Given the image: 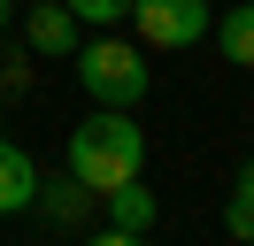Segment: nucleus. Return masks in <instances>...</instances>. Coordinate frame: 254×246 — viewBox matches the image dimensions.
Listing matches in <instances>:
<instances>
[{"instance_id":"1a4fd4ad","label":"nucleus","mask_w":254,"mask_h":246,"mask_svg":"<svg viewBox=\"0 0 254 246\" xmlns=\"http://www.w3.org/2000/svg\"><path fill=\"white\" fill-rule=\"evenodd\" d=\"M223 231H231V239H254V154L239 162V184H231V200H223Z\"/></svg>"},{"instance_id":"20e7f679","label":"nucleus","mask_w":254,"mask_h":246,"mask_svg":"<svg viewBox=\"0 0 254 246\" xmlns=\"http://www.w3.org/2000/svg\"><path fill=\"white\" fill-rule=\"evenodd\" d=\"M93 208H100V192H93L85 177H69V169H62L54 184L39 177V200H31V215H39L47 231H85V223H93Z\"/></svg>"},{"instance_id":"9d476101","label":"nucleus","mask_w":254,"mask_h":246,"mask_svg":"<svg viewBox=\"0 0 254 246\" xmlns=\"http://www.w3.org/2000/svg\"><path fill=\"white\" fill-rule=\"evenodd\" d=\"M77 8V23H116V15H131V0H69Z\"/></svg>"},{"instance_id":"9b49d317","label":"nucleus","mask_w":254,"mask_h":246,"mask_svg":"<svg viewBox=\"0 0 254 246\" xmlns=\"http://www.w3.org/2000/svg\"><path fill=\"white\" fill-rule=\"evenodd\" d=\"M16 8H23V0H0V31H8V23H16Z\"/></svg>"},{"instance_id":"6e6552de","label":"nucleus","mask_w":254,"mask_h":246,"mask_svg":"<svg viewBox=\"0 0 254 246\" xmlns=\"http://www.w3.org/2000/svg\"><path fill=\"white\" fill-rule=\"evenodd\" d=\"M216 46H223L231 69H254V0H239V8L216 15Z\"/></svg>"},{"instance_id":"39448f33","label":"nucleus","mask_w":254,"mask_h":246,"mask_svg":"<svg viewBox=\"0 0 254 246\" xmlns=\"http://www.w3.org/2000/svg\"><path fill=\"white\" fill-rule=\"evenodd\" d=\"M108 231H100V246H131V239H146L154 231V192H146V177H124V184H108Z\"/></svg>"},{"instance_id":"423d86ee","label":"nucleus","mask_w":254,"mask_h":246,"mask_svg":"<svg viewBox=\"0 0 254 246\" xmlns=\"http://www.w3.org/2000/svg\"><path fill=\"white\" fill-rule=\"evenodd\" d=\"M23 46H31V54H77L85 46V23H77V8H69V0H39V8H23Z\"/></svg>"},{"instance_id":"7ed1b4c3","label":"nucleus","mask_w":254,"mask_h":246,"mask_svg":"<svg viewBox=\"0 0 254 246\" xmlns=\"http://www.w3.org/2000/svg\"><path fill=\"white\" fill-rule=\"evenodd\" d=\"M131 23L146 46H200L216 31V8L208 0H131Z\"/></svg>"},{"instance_id":"0eeeda50","label":"nucleus","mask_w":254,"mask_h":246,"mask_svg":"<svg viewBox=\"0 0 254 246\" xmlns=\"http://www.w3.org/2000/svg\"><path fill=\"white\" fill-rule=\"evenodd\" d=\"M31 200H39V162L0 138V215H31Z\"/></svg>"},{"instance_id":"f257e3e1","label":"nucleus","mask_w":254,"mask_h":246,"mask_svg":"<svg viewBox=\"0 0 254 246\" xmlns=\"http://www.w3.org/2000/svg\"><path fill=\"white\" fill-rule=\"evenodd\" d=\"M69 177H85L93 192H108L124 177H146V131L131 123V108H93L69 131Z\"/></svg>"},{"instance_id":"f03ea898","label":"nucleus","mask_w":254,"mask_h":246,"mask_svg":"<svg viewBox=\"0 0 254 246\" xmlns=\"http://www.w3.org/2000/svg\"><path fill=\"white\" fill-rule=\"evenodd\" d=\"M77 85L93 92V108H139L146 85H154V69H146V54L131 39H85L77 46Z\"/></svg>"}]
</instances>
